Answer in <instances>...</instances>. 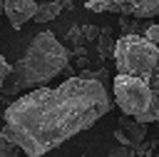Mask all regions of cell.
<instances>
[{
  "instance_id": "obj_1",
  "label": "cell",
  "mask_w": 159,
  "mask_h": 157,
  "mask_svg": "<svg viewBox=\"0 0 159 157\" xmlns=\"http://www.w3.org/2000/svg\"><path fill=\"white\" fill-rule=\"evenodd\" d=\"M112 110L104 82L72 75L57 87H35L5 107L2 137L20 145L27 157H42L77 132L89 130Z\"/></svg>"
},
{
  "instance_id": "obj_2",
  "label": "cell",
  "mask_w": 159,
  "mask_h": 157,
  "mask_svg": "<svg viewBox=\"0 0 159 157\" xmlns=\"http://www.w3.org/2000/svg\"><path fill=\"white\" fill-rule=\"evenodd\" d=\"M114 102L127 117L159 122V42L139 35H122L114 50Z\"/></svg>"
},
{
  "instance_id": "obj_3",
  "label": "cell",
  "mask_w": 159,
  "mask_h": 157,
  "mask_svg": "<svg viewBox=\"0 0 159 157\" xmlns=\"http://www.w3.org/2000/svg\"><path fill=\"white\" fill-rule=\"evenodd\" d=\"M60 72H70V50L60 45V40L50 30H42L30 40L22 57H17V62L12 65L10 77L2 82V92L20 95L22 90L42 87Z\"/></svg>"
},
{
  "instance_id": "obj_4",
  "label": "cell",
  "mask_w": 159,
  "mask_h": 157,
  "mask_svg": "<svg viewBox=\"0 0 159 157\" xmlns=\"http://www.w3.org/2000/svg\"><path fill=\"white\" fill-rule=\"evenodd\" d=\"M89 12H114L127 17H157L159 0H87Z\"/></svg>"
},
{
  "instance_id": "obj_5",
  "label": "cell",
  "mask_w": 159,
  "mask_h": 157,
  "mask_svg": "<svg viewBox=\"0 0 159 157\" xmlns=\"http://www.w3.org/2000/svg\"><path fill=\"white\" fill-rule=\"evenodd\" d=\"M37 7H40V5H37L35 0H2V10H5L10 25L17 27V30H20V25H25L27 20H35Z\"/></svg>"
},
{
  "instance_id": "obj_6",
  "label": "cell",
  "mask_w": 159,
  "mask_h": 157,
  "mask_svg": "<svg viewBox=\"0 0 159 157\" xmlns=\"http://www.w3.org/2000/svg\"><path fill=\"white\" fill-rule=\"evenodd\" d=\"M70 7H72V0H50V2H40L37 15H35V22H37V25L50 22V20H55L62 10H70Z\"/></svg>"
},
{
  "instance_id": "obj_7",
  "label": "cell",
  "mask_w": 159,
  "mask_h": 157,
  "mask_svg": "<svg viewBox=\"0 0 159 157\" xmlns=\"http://www.w3.org/2000/svg\"><path fill=\"white\" fill-rule=\"evenodd\" d=\"M119 127L124 130V135L129 137L132 147H139V142L147 137V122H139V120H119Z\"/></svg>"
},
{
  "instance_id": "obj_8",
  "label": "cell",
  "mask_w": 159,
  "mask_h": 157,
  "mask_svg": "<svg viewBox=\"0 0 159 157\" xmlns=\"http://www.w3.org/2000/svg\"><path fill=\"white\" fill-rule=\"evenodd\" d=\"M97 50H99V60H102V62L114 60L117 40L112 37V27H109V25H104V27H102V35H99V45H97Z\"/></svg>"
},
{
  "instance_id": "obj_9",
  "label": "cell",
  "mask_w": 159,
  "mask_h": 157,
  "mask_svg": "<svg viewBox=\"0 0 159 157\" xmlns=\"http://www.w3.org/2000/svg\"><path fill=\"white\" fill-rule=\"evenodd\" d=\"M119 27H122V35H139V20L137 17L119 15Z\"/></svg>"
},
{
  "instance_id": "obj_10",
  "label": "cell",
  "mask_w": 159,
  "mask_h": 157,
  "mask_svg": "<svg viewBox=\"0 0 159 157\" xmlns=\"http://www.w3.org/2000/svg\"><path fill=\"white\" fill-rule=\"evenodd\" d=\"M0 157H20V145L0 135Z\"/></svg>"
},
{
  "instance_id": "obj_11",
  "label": "cell",
  "mask_w": 159,
  "mask_h": 157,
  "mask_svg": "<svg viewBox=\"0 0 159 157\" xmlns=\"http://www.w3.org/2000/svg\"><path fill=\"white\" fill-rule=\"evenodd\" d=\"M144 37H149L152 42H159V22H149L147 27H144V32H142Z\"/></svg>"
},
{
  "instance_id": "obj_12",
  "label": "cell",
  "mask_w": 159,
  "mask_h": 157,
  "mask_svg": "<svg viewBox=\"0 0 159 157\" xmlns=\"http://www.w3.org/2000/svg\"><path fill=\"white\" fill-rule=\"evenodd\" d=\"M80 75H84V77H92V80H99V82H107L109 77H107V70L104 67H99V70H84V72H80Z\"/></svg>"
},
{
  "instance_id": "obj_13",
  "label": "cell",
  "mask_w": 159,
  "mask_h": 157,
  "mask_svg": "<svg viewBox=\"0 0 159 157\" xmlns=\"http://www.w3.org/2000/svg\"><path fill=\"white\" fill-rule=\"evenodd\" d=\"M10 72H12V65H10L5 57H0V85H2L7 77H10Z\"/></svg>"
},
{
  "instance_id": "obj_14",
  "label": "cell",
  "mask_w": 159,
  "mask_h": 157,
  "mask_svg": "<svg viewBox=\"0 0 159 157\" xmlns=\"http://www.w3.org/2000/svg\"><path fill=\"white\" fill-rule=\"evenodd\" d=\"M114 140H117L122 147H132V142H129V137L124 135V130H122V127H117V130H114Z\"/></svg>"
},
{
  "instance_id": "obj_15",
  "label": "cell",
  "mask_w": 159,
  "mask_h": 157,
  "mask_svg": "<svg viewBox=\"0 0 159 157\" xmlns=\"http://www.w3.org/2000/svg\"><path fill=\"white\" fill-rule=\"evenodd\" d=\"M82 157H84V155H82Z\"/></svg>"
},
{
  "instance_id": "obj_16",
  "label": "cell",
  "mask_w": 159,
  "mask_h": 157,
  "mask_svg": "<svg viewBox=\"0 0 159 157\" xmlns=\"http://www.w3.org/2000/svg\"><path fill=\"white\" fill-rule=\"evenodd\" d=\"M25 157H27V155H25Z\"/></svg>"
}]
</instances>
